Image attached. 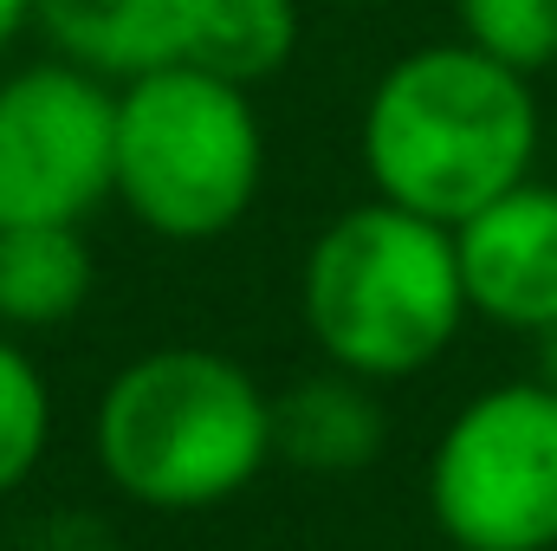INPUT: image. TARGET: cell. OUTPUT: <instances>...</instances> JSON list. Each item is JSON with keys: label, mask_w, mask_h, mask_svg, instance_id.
I'll list each match as a JSON object with an SVG mask.
<instances>
[{"label": "cell", "mask_w": 557, "mask_h": 551, "mask_svg": "<svg viewBox=\"0 0 557 551\" xmlns=\"http://www.w3.org/2000/svg\"><path fill=\"white\" fill-rule=\"evenodd\" d=\"M539 149L545 111L532 78L486 59L460 33L389 59L357 124L370 195L441 228H460L493 195L539 175Z\"/></svg>", "instance_id": "cell-1"}, {"label": "cell", "mask_w": 557, "mask_h": 551, "mask_svg": "<svg viewBox=\"0 0 557 551\" xmlns=\"http://www.w3.org/2000/svg\"><path fill=\"white\" fill-rule=\"evenodd\" d=\"M91 454L131 506L208 513L267 474L273 396L227 351L156 344L98 390Z\"/></svg>", "instance_id": "cell-2"}, {"label": "cell", "mask_w": 557, "mask_h": 551, "mask_svg": "<svg viewBox=\"0 0 557 551\" xmlns=\"http://www.w3.org/2000/svg\"><path fill=\"white\" fill-rule=\"evenodd\" d=\"M298 318L331 370L376 390L434 370L473 318L454 228L383 195L331 215L298 267Z\"/></svg>", "instance_id": "cell-3"}, {"label": "cell", "mask_w": 557, "mask_h": 551, "mask_svg": "<svg viewBox=\"0 0 557 551\" xmlns=\"http://www.w3.org/2000/svg\"><path fill=\"white\" fill-rule=\"evenodd\" d=\"M267 182V124L247 85L201 65H149L117 85L111 201L169 247L221 241Z\"/></svg>", "instance_id": "cell-4"}, {"label": "cell", "mask_w": 557, "mask_h": 551, "mask_svg": "<svg viewBox=\"0 0 557 551\" xmlns=\"http://www.w3.org/2000/svg\"><path fill=\"white\" fill-rule=\"evenodd\" d=\"M421 493L454 551H557V390L512 377L467 396L434 434Z\"/></svg>", "instance_id": "cell-5"}, {"label": "cell", "mask_w": 557, "mask_h": 551, "mask_svg": "<svg viewBox=\"0 0 557 551\" xmlns=\"http://www.w3.org/2000/svg\"><path fill=\"white\" fill-rule=\"evenodd\" d=\"M117 85L33 59L0 72V228H85L111 201Z\"/></svg>", "instance_id": "cell-6"}, {"label": "cell", "mask_w": 557, "mask_h": 551, "mask_svg": "<svg viewBox=\"0 0 557 551\" xmlns=\"http://www.w3.org/2000/svg\"><path fill=\"white\" fill-rule=\"evenodd\" d=\"M454 254L473 318L519 338H545L557 325V182L525 175L493 195L454 228Z\"/></svg>", "instance_id": "cell-7"}, {"label": "cell", "mask_w": 557, "mask_h": 551, "mask_svg": "<svg viewBox=\"0 0 557 551\" xmlns=\"http://www.w3.org/2000/svg\"><path fill=\"white\" fill-rule=\"evenodd\" d=\"M389 441V415L376 403V383L350 377V370H324L305 377L273 396V461L318 474V480H344L363 474Z\"/></svg>", "instance_id": "cell-8"}, {"label": "cell", "mask_w": 557, "mask_h": 551, "mask_svg": "<svg viewBox=\"0 0 557 551\" xmlns=\"http://www.w3.org/2000/svg\"><path fill=\"white\" fill-rule=\"evenodd\" d=\"M175 13L182 0H33V26L52 52L111 85L175 59Z\"/></svg>", "instance_id": "cell-9"}, {"label": "cell", "mask_w": 557, "mask_h": 551, "mask_svg": "<svg viewBox=\"0 0 557 551\" xmlns=\"http://www.w3.org/2000/svg\"><path fill=\"white\" fill-rule=\"evenodd\" d=\"M298 0H182L175 13V59L201 65L227 85L260 91L298 52Z\"/></svg>", "instance_id": "cell-10"}, {"label": "cell", "mask_w": 557, "mask_h": 551, "mask_svg": "<svg viewBox=\"0 0 557 551\" xmlns=\"http://www.w3.org/2000/svg\"><path fill=\"white\" fill-rule=\"evenodd\" d=\"M91 285L85 228H0V331H59L85 311Z\"/></svg>", "instance_id": "cell-11"}, {"label": "cell", "mask_w": 557, "mask_h": 551, "mask_svg": "<svg viewBox=\"0 0 557 551\" xmlns=\"http://www.w3.org/2000/svg\"><path fill=\"white\" fill-rule=\"evenodd\" d=\"M52 448V383L20 338L0 331V500L20 493Z\"/></svg>", "instance_id": "cell-12"}, {"label": "cell", "mask_w": 557, "mask_h": 551, "mask_svg": "<svg viewBox=\"0 0 557 551\" xmlns=\"http://www.w3.org/2000/svg\"><path fill=\"white\" fill-rule=\"evenodd\" d=\"M454 26L467 46L525 78L557 72V0H454Z\"/></svg>", "instance_id": "cell-13"}, {"label": "cell", "mask_w": 557, "mask_h": 551, "mask_svg": "<svg viewBox=\"0 0 557 551\" xmlns=\"http://www.w3.org/2000/svg\"><path fill=\"white\" fill-rule=\"evenodd\" d=\"M33 26V0H0V59L13 52V39Z\"/></svg>", "instance_id": "cell-14"}, {"label": "cell", "mask_w": 557, "mask_h": 551, "mask_svg": "<svg viewBox=\"0 0 557 551\" xmlns=\"http://www.w3.org/2000/svg\"><path fill=\"white\" fill-rule=\"evenodd\" d=\"M539 377H545V383L557 390V325L545 331V338H539Z\"/></svg>", "instance_id": "cell-15"}]
</instances>
